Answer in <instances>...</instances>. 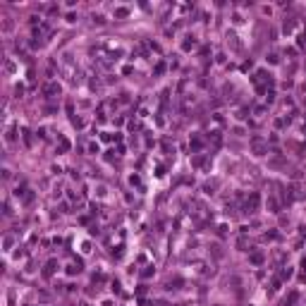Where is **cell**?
I'll list each match as a JSON object with an SVG mask.
<instances>
[{
  "label": "cell",
  "mask_w": 306,
  "mask_h": 306,
  "mask_svg": "<svg viewBox=\"0 0 306 306\" xmlns=\"http://www.w3.org/2000/svg\"><path fill=\"white\" fill-rule=\"evenodd\" d=\"M203 163H206V158H203V155H194V165H196V168H201Z\"/></svg>",
  "instance_id": "16"
},
{
  "label": "cell",
  "mask_w": 306,
  "mask_h": 306,
  "mask_svg": "<svg viewBox=\"0 0 306 306\" xmlns=\"http://www.w3.org/2000/svg\"><path fill=\"white\" fill-rule=\"evenodd\" d=\"M258 203H261V196H258L256 191H251L249 198H246V203H244V210H246V213H253V210L258 208Z\"/></svg>",
  "instance_id": "1"
},
{
  "label": "cell",
  "mask_w": 306,
  "mask_h": 306,
  "mask_svg": "<svg viewBox=\"0 0 306 306\" xmlns=\"http://www.w3.org/2000/svg\"><path fill=\"white\" fill-rule=\"evenodd\" d=\"M70 148H72V144H70L65 136H60V141H57V151H60V153H67Z\"/></svg>",
  "instance_id": "4"
},
{
  "label": "cell",
  "mask_w": 306,
  "mask_h": 306,
  "mask_svg": "<svg viewBox=\"0 0 306 306\" xmlns=\"http://www.w3.org/2000/svg\"><path fill=\"white\" fill-rule=\"evenodd\" d=\"M60 91H62V86L57 84V81H48L43 86V93L45 96H60Z\"/></svg>",
  "instance_id": "3"
},
{
  "label": "cell",
  "mask_w": 306,
  "mask_h": 306,
  "mask_svg": "<svg viewBox=\"0 0 306 306\" xmlns=\"http://www.w3.org/2000/svg\"><path fill=\"white\" fill-rule=\"evenodd\" d=\"M266 100H268V103H273V100H275V91H268V96H266Z\"/></svg>",
  "instance_id": "24"
},
{
  "label": "cell",
  "mask_w": 306,
  "mask_h": 306,
  "mask_svg": "<svg viewBox=\"0 0 306 306\" xmlns=\"http://www.w3.org/2000/svg\"><path fill=\"white\" fill-rule=\"evenodd\" d=\"M72 125L77 127V129H81V127H84V120H79V117H72Z\"/></svg>",
  "instance_id": "18"
},
{
  "label": "cell",
  "mask_w": 306,
  "mask_h": 306,
  "mask_svg": "<svg viewBox=\"0 0 306 306\" xmlns=\"http://www.w3.org/2000/svg\"><path fill=\"white\" fill-rule=\"evenodd\" d=\"M191 148H194V151H198V148H201V139H194V141H191Z\"/></svg>",
  "instance_id": "21"
},
{
  "label": "cell",
  "mask_w": 306,
  "mask_h": 306,
  "mask_svg": "<svg viewBox=\"0 0 306 306\" xmlns=\"http://www.w3.org/2000/svg\"><path fill=\"white\" fill-rule=\"evenodd\" d=\"M268 208L273 213H278V201H275V198H268Z\"/></svg>",
  "instance_id": "14"
},
{
  "label": "cell",
  "mask_w": 306,
  "mask_h": 306,
  "mask_svg": "<svg viewBox=\"0 0 306 306\" xmlns=\"http://www.w3.org/2000/svg\"><path fill=\"white\" fill-rule=\"evenodd\" d=\"M129 182H132V184H141V180H139V175H132V177H129Z\"/></svg>",
  "instance_id": "25"
},
{
  "label": "cell",
  "mask_w": 306,
  "mask_h": 306,
  "mask_svg": "<svg viewBox=\"0 0 306 306\" xmlns=\"http://www.w3.org/2000/svg\"><path fill=\"white\" fill-rule=\"evenodd\" d=\"M227 41H230V45H232L234 50H239V48H242V43L237 41V36H234V34H227Z\"/></svg>",
  "instance_id": "7"
},
{
  "label": "cell",
  "mask_w": 306,
  "mask_h": 306,
  "mask_svg": "<svg viewBox=\"0 0 306 306\" xmlns=\"http://www.w3.org/2000/svg\"><path fill=\"white\" fill-rule=\"evenodd\" d=\"M210 139H213V146H220V132H210Z\"/></svg>",
  "instance_id": "12"
},
{
  "label": "cell",
  "mask_w": 306,
  "mask_h": 306,
  "mask_svg": "<svg viewBox=\"0 0 306 306\" xmlns=\"http://www.w3.org/2000/svg\"><path fill=\"white\" fill-rule=\"evenodd\" d=\"M180 285H182L180 278H177V280H170V282H168V289H180Z\"/></svg>",
  "instance_id": "10"
},
{
  "label": "cell",
  "mask_w": 306,
  "mask_h": 306,
  "mask_svg": "<svg viewBox=\"0 0 306 306\" xmlns=\"http://www.w3.org/2000/svg\"><path fill=\"white\" fill-rule=\"evenodd\" d=\"M282 29H285V34H289V31L294 29V19H285V24H282Z\"/></svg>",
  "instance_id": "9"
},
{
  "label": "cell",
  "mask_w": 306,
  "mask_h": 306,
  "mask_svg": "<svg viewBox=\"0 0 306 306\" xmlns=\"http://www.w3.org/2000/svg\"><path fill=\"white\" fill-rule=\"evenodd\" d=\"M122 253H125V251H122V246H117V251H113V256H115V258H122Z\"/></svg>",
  "instance_id": "23"
},
{
  "label": "cell",
  "mask_w": 306,
  "mask_h": 306,
  "mask_svg": "<svg viewBox=\"0 0 306 306\" xmlns=\"http://www.w3.org/2000/svg\"><path fill=\"white\" fill-rule=\"evenodd\" d=\"M249 261H251L253 266H261V263L266 261V258H263V253H261V251H253L251 256H249Z\"/></svg>",
  "instance_id": "6"
},
{
  "label": "cell",
  "mask_w": 306,
  "mask_h": 306,
  "mask_svg": "<svg viewBox=\"0 0 306 306\" xmlns=\"http://www.w3.org/2000/svg\"><path fill=\"white\" fill-rule=\"evenodd\" d=\"M79 306H89V304H86V301H84V304H79Z\"/></svg>",
  "instance_id": "26"
},
{
  "label": "cell",
  "mask_w": 306,
  "mask_h": 306,
  "mask_svg": "<svg viewBox=\"0 0 306 306\" xmlns=\"http://www.w3.org/2000/svg\"><path fill=\"white\" fill-rule=\"evenodd\" d=\"M182 48H184V50H191V48H194V38H187V41L182 43Z\"/></svg>",
  "instance_id": "15"
},
{
  "label": "cell",
  "mask_w": 306,
  "mask_h": 306,
  "mask_svg": "<svg viewBox=\"0 0 306 306\" xmlns=\"http://www.w3.org/2000/svg\"><path fill=\"white\" fill-rule=\"evenodd\" d=\"M215 187H218V182H208V184H206V187H203V189H206V191H208V194H210V191H213V189H215Z\"/></svg>",
  "instance_id": "19"
},
{
  "label": "cell",
  "mask_w": 306,
  "mask_h": 306,
  "mask_svg": "<svg viewBox=\"0 0 306 306\" xmlns=\"http://www.w3.org/2000/svg\"><path fill=\"white\" fill-rule=\"evenodd\" d=\"M55 268H57V263H55V261H48V263H45V268H43V275H45V278H50V275L55 273Z\"/></svg>",
  "instance_id": "5"
},
{
  "label": "cell",
  "mask_w": 306,
  "mask_h": 306,
  "mask_svg": "<svg viewBox=\"0 0 306 306\" xmlns=\"http://www.w3.org/2000/svg\"><path fill=\"white\" fill-rule=\"evenodd\" d=\"M141 275H144V278H151V275H153V266H148V268H146Z\"/></svg>",
  "instance_id": "22"
},
{
  "label": "cell",
  "mask_w": 306,
  "mask_h": 306,
  "mask_svg": "<svg viewBox=\"0 0 306 306\" xmlns=\"http://www.w3.org/2000/svg\"><path fill=\"white\" fill-rule=\"evenodd\" d=\"M5 139H7V141H15V129H7V134H5Z\"/></svg>",
  "instance_id": "20"
},
{
  "label": "cell",
  "mask_w": 306,
  "mask_h": 306,
  "mask_svg": "<svg viewBox=\"0 0 306 306\" xmlns=\"http://www.w3.org/2000/svg\"><path fill=\"white\" fill-rule=\"evenodd\" d=\"M22 201H24V203H31V201H34V191L27 189V194H24V198H22Z\"/></svg>",
  "instance_id": "13"
},
{
  "label": "cell",
  "mask_w": 306,
  "mask_h": 306,
  "mask_svg": "<svg viewBox=\"0 0 306 306\" xmlns=\"http://www.w3.org/2000/svg\"><path fill=\"white\" fill-rule=\"evenodd\" d=\"M153 72H155V74H163V72H165V62H158V65H155V70H153Z\"/></svg>",
  "instance_id": "17"
},
{
  "label": "cell",
  "mask_w": 306,
  "mask_h": 306,
  "mask_svg": "<svg viewBox=\"0 0 306 306\" xmlns=\"http://www.w3.org/2000/svg\"><path fill=\"white\" fill-rule=\"evenodd\" d=\"M79 270H81V263H72V266H67V273H70V275H77Z\"/></svg>",
  "instance_id": "8"
},
{
  "label": "cell",
  "mask_w": 306,
  "mask_h": 306,
  "mask_svg": "<svg viewBox=\"0 0 306 306\" xmlns=\"http://www.w3.org/2000/svg\"><path fill=\"white\" fill-rule=\"evenodd\" d=\"M127 15H129L127 7H115V17H127Z\"/></svg>",
  "instance_id": "11"
},
{
  "label": "cell",
  "mask_w": 306,
  "mask_h": 306,
  "mask_svg": "<svg viewBox=\"0 0 306 306\" xmlns=\"http://www.w3.org/2000/svg\"><path fill=\"white\" fill-rule=\"evenodd\" d=\"M251 146H253V153H256V155H266V151H268V146L261 141V136H251Z\"/></svg>",
  "instance_id": "2"
}]
</instances>
